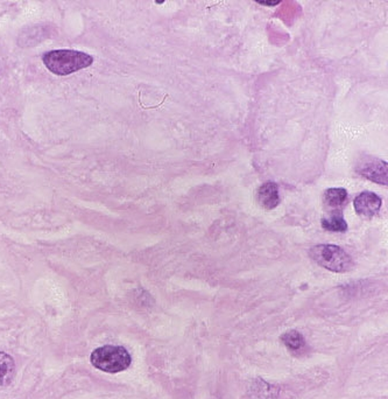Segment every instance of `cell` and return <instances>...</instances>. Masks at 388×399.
<instances>
[{"label":"cell","instance_id":"obj_1","mask_svg":"<svg viewBox=\"0 0 388 399\" xmlns=\"http://www.w3.org/2000/svg\"><path fill=\"white\" fill-rule=\"evenodd\" d=\"M43 64L49 70L59 76L70 75L73 73L90 67L94 62V57L86 53L71 51V49H59L51 51L43 55Z\"/></svg>","mask_w":388,"mask_h":399},{"label":"cell","instance_id":"obj_2","mask_svg":"<svg viewBox=\"0 0 388 399\" xmlns=\"http://www.w3.org/2000/svg\"><path fill=\"white\" fill-rule=\"evenodd\" d=\"M309 256L320 266L333 272H349L354 266L349 253L337 245H316L310 249Z\"/></svg>","mask_w":388,"mask_h":399},{"label":"cell","instance_id":"obj_3","mask_svg":"<svg viewBox=\"0 0 388 399\" xmlns=\"http://www.w3.org/2000/svg\"><path fill=\"white\" fill-rule=\"evenodd\" d=\"M90 360L94 368L109 374L124 372L132 363V357L125 348L110 344L94 349Z\"/></svg>","mask_w":388,"mask_h":399},{"label":"cell","instance_id":"obj_4","mask_svg":"<svg viewBox=\"0 0 388 399\" xmlns=\"http://www.w3.org/2000/svg\"><path fill=\"white\" fill-rule=\"evenodd\" d=\"M356 170L363 178L369 179L371 181L384 186L387 185V162L384 160L371 155H365L359 159Z\"/></svg>","mask_w":388,"mask_h":399},{"label":"cell","instance_id":"obj_5","mask_svg":"<svg viewBox=\"0 0 388 399\" xmlns=\"http://www.w3.org/2000/svg\"><path fill=\"white\" fill-rule=\"evenodd\" d=\"M383 201L372 192H363L354 198V209L363 218H372L380 210Z\"/></svg>","mask_w":388,"mask_h":399},{"label":"cell","instance_id":"obj_6","mask_svg":"<svg viewBox=\"0 0 388 399\" xmlns=\"http://www.w3.org/2000/svg\"><path fill=\"white\" fill-rule=\"evenodd\" d=\"M258 202L265 209H274L280 203L279 187L274 182H266L258 190Z\"/></svg>","mask_w":388,"mask_h":399},{"label":"cell","instance_id":"obj_7","mask_svg":"<svg viewBox=\"0 0 388 399\" xmlns=\"http://www.w3.org/2000/svg\"><path fill=\"white\" fill-rule=\"evenodd\" d=\"M323 201L326 208H329L330 213L341 211V208L348 202V192L344 188H330L326 190Z\"/></svg>","mask_w":388,"mask_h":399},{"label":"cell","instance_id":"obj_8","mask_svg":"<svg viewBox=\"0 0 388 399\" xmlns=\"http://www.w3.org/2000/svg\"><path fill=\"white\" fill-rule=\"evenodd\" d=\"M16 372V365L11 356L0 352V387L11 383Z\"/></svg>","mask_w":388,"mask_h":399},{"label":"cell","instance_id":"obj_9","mask_svg":"<svg viewBox=\"0 0 388 399\" xmlns=\"http://www.w3.org/2000/svg\"><path fill=\"white\" fill-rule=\"evenodd\" d=\"M322 227L328 231H333V233H345L348 230V223L343 218L341 211L330 213L328 218H322Z\"/></svg>","mask_w":388,"mask_h":399},{"label":"cell","instance_id":"obj_10","mask_svg":"<svg viewBox=\"0 0 388 399\" xmlns=\"http://www.w3.org/2000/svg\"><path fill=\"white\" fill-rule=\"evenodd\" d=\"M281 341L289 349L290 352H302V350H305L307 346L305 337L298 331H289V332L285 333L281 336Z\"/></svg>","mask_w":388,"mask_h":399},{"label":"cell","instance_id":"obj_11","mask_svg":"<svg viewBox=\"0 0 388 399\" xmlns=\"http://www.w3.org/2000/svg\"><path fill=\"white\" fill-rule=\"evenodd\" d=\"M260 5H267V6H274V5H278L279 1H258Z\"/></svg>","mask_w":388,"mask_h":399}]
</instances>
